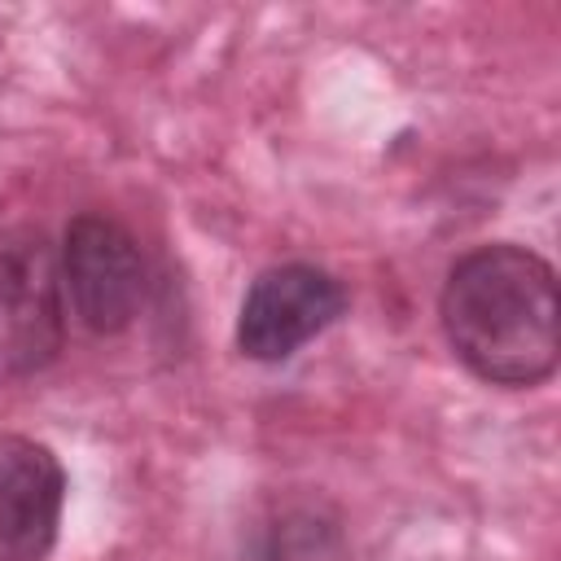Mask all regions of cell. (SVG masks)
Segmentation results:
<instances>
[{
    "instance_id": "obj_2",
    "label": "cell",
    "mask_w": 561,
    "mask_h": 561,
    "mask_svg": "<svg viewBox=\"0 0 561 561\" xmlns=\"http://www.w3.org/2000/svg\"><path fill=\"white\" fill-rule=\"evenodd\" d=\"M57 276L66 311L96 337L123 333L145 307V254L136 237L101 210H83L66 224L57 245Z\"/></svg>"
},
{
    "instance_id": "obj_3",
    "label": "cell",
    "mask_w": 561,
    "mask_h": 561,
    "mask_svg": "<svg viewBox=\"0 0 561 561\" xmlns=\"http://www.w3.org/2000/svg\"><path fill=\"white\" fill-rule=\"evenodd\" d=\"M66 342L57 250L39 228H0V381L44 373Z\"/></svg>"
},
{
    "instance_id": "obj_5",
    "label": "cell",
    "mask_w": 561,
    "mask_h": 561,
    "mask_svg": "<svg viewBox=\"0 0 561 561\" xmlns=\"http://www.w3.org/2000/svg\"><path fill=\"white\" fill-rule=\"evenodd\" d=\"M66 508V469L48 443L0 434V561H44Z\"/></svg>"
},
{
    "instance_id": "obj_1",
    "label": "cell",
    "mask_w": 561,
    "mask_h": 561,
    "mask_svg": "<svg viewBox=\"0 0 561 561\" xmlns=\"http://www.w3.org/2000/svg\"><path fill=\"white\" fill-rule=\"evenodd\" d=\"M438 320L451 355L478 381L526 390L557 373V272L517 241H491L460 254L443 280Z\"/></svg>"
},
{
    "instance_id": "obj_4",
    "label": "cell",
    "mask_w": 561,
    "mask_h": 561,
    "mask_svg": "<svg viewBox=\"0 0 561 561\" xmlns=\"http://www.w3.org/2000/svg\"><path fill=\"white\" fill-rule=\"evenodd\" d=\"M351 294L316 263H276L259 272L237 311V351L254 364H280L342 320Z\"/></svg>"
}]
</instances>
